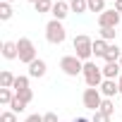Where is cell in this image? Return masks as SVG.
I'll use <instances>...</instances> for the list:
<instances>
[{"label": "cell", "mask_w": 122, "mask_h": 122, "mask_svg": "<svg viewBox=\"0 0 122 122\" xmlns=\"http://www.w3.org/2000/svg\"><path fill=\"white\" fill-rule=\"evenodd\" d=\"M115 10H117V12L122 15V0H115Z\"/></svg>", "instance_id": "obj_29"}, {"label": "cell", "mask_w": 122, "mask_h": 122, "mask_svg": "<svg viewBox=\"0 0 122 122\" xmlns=\"http://www.w3.org/2000/svg\"><path fill=\"white\" fill-rule=\"evenodd\" d=\"M5 3H12V0H5Z\"/></svg>", "instance_id": "obj_35"}, {"label": "cell", "mask_w": 122, "mask_h": 122, "mask_svg": "<svg viewBox=\"0 0 122 122\" xmlns=\"http://www.w3.org/2000/svg\"><path fill=\"white\" fill-rule=\"evenodd\" d=\"M120 67H122V57H120Z\"/></svg>", "instance_id": "obj_33"}, {"label": "cell", "mask_w": 122, "mask_h": 122, "mask_svg": "<svg viewBox=\"0 0 122 122\" xmlns=\"http://www.w3.org/2000/svg\"><path fill=\"white\" fill-rule=\"evenodd\" d=\"M74 55L81 60V62H89V57L93 55V41L86 34H79L74 38Z\"/></svg>", "instance_id": "obj_1"}, {"label": "cell", "mask_w": 122, "mask_h": 122, "mask_svg": "<svg viewBox=\"0 0 122 122\" xmlns=\"http://www.w3.org/2000/svg\"><path fill=\"white\" fill-rule=\"evenodd\" d=\"M98 24H101V29H115V26L120 24V12H117L115 7L101 12V15H98Z\"/></svg>", "instance_id": "obj_7"}, {"label": "cell", "mask_w": 122, "mask_h": 122, "mask_svg": "<svg viewBox=\"0 0 122 122\" xmlns=\"http://www.w3.org/2000/svg\"><path fill=\"white\" fill-rule=\"evenodd\" d=\"M101 112H105L108 117H112V112H115V103H112V98H103V103H101V108H98Z\"/></svg>", "instance_id": "obj_18"}, {"label": "cell", "mask_w": 122, "mask_h": 122, "mask_svg": "<svg viewBox=\"0 0 122 122\" xmlns=\"http://www.w3.org/2000/svg\"><path fill=\"white\" fill-rule=\"evenodd\" d=\"M53 19H57V22H62L67 15H70V3H65V0H57V3L53 5Z\"/></svg>", "instance_id": "obj_8"}, {"label": "cell", "mask_w": 122, "mask_h": 122, "mask_svg": "<svg viewBox=\"0 0 122 122\" xmlns=\"http://www.w3.org/2000/svg\"><path fill=\"white\" fill-rule=\"evenodd\" d=\"M120 57H122V50L117 48V43H112L110 48H108V53H105V62H120Z\"/></svg>", "instance_id": "obj_14"}, {"label": "cell", "mask_w": 122, "mask_h": 122, "mask_svg": "<svg viewBox=\"0 0 122 122\" xmlns=\"http://www.w3.org/2000/svg\"><path fill=\"white\" fill-rule=\"evenodd\" d=\"M70 10L77 12V15H84V12L89 10V3H86V0H72V3H70Z\"/></svg>", "instance_id": "obj_16"}, {"label": "cell", "mask_w": 122, "mask_h": 122, "mask_svg": "<svg viewBox=\"0 0 122 122\" xmlns=\"http://www.w3.org/2000/svg\"><path fill=\"white\" fill-rule=\"evenodd\" d=\"M60 70H62L67 77H77V74H84V62L77 55H65L60 60Z\"/></svg>", "instance_id": "obj_4"}, {"label": "cell", "mask_w": 122, "mask_h": 122, "mask_svg": "<svg viewBox=\"0 0 122 122\" xmlns=\"http://www.w3.org/2000/svg\"><path fill=\"white\" fill-rule=\"evenodd\" d=\"M122 67H120V62H105V67H103V77L105 79H120V72Z\"/></svg>", "instance_id": "obj_11"}, {"label": "cell", "mask_w": 122, "mask_h": 122, "mask_svg": "<svg viewBox=\"0 0 122 122\" xmlns=\"http://www.w3.org/2000/svg\"><path fill=\"white\" fill-rule=\"evenodd\" d=\"M74 122H91V120H89V117H77Z\"/></svg>", "instance_id": "obj_30"}, {"label": "cell", "mask_w": 122, "mask_h": 122, "mask_svg": "<svg viewBox=\"0 0 122 122\" xmlns=\"http://www.w3.org/2000/svg\"><path fill=\"white\" fill-rule=\"evenodd\" d=\"M0 122H17V112H12V110H5L3 115H0Z\"/></svg>", "instance_id": "obj_24"}, {"label": "cell", "mask_w": 122, "mask_h": 122, "mask_svg": "<svg viewBox=\"0 0 122 122\" xmlns=\"http://www.w3.org/2000/svg\"><path fill=\"white\" fill-rule=\"evenodd\" d=\"M10 110H12V112H24V110H26V103H24L22 98H17V96H15V101L10 103Z\"/></svg>", "instance_id": "obj_22"}, {"label": "cell", "mask_w": 122, "mask_h": 122, "mask_svg": "<svg viewBox=\"0 0 122 122\" xmlns=\"http://www.w3.org/2000/svg\"><path fill=\"white\" fill-rule=\"evenodd\" d=\"M117 84H120V93H122V74H120V79H117Z\"/></svg>", "instance_id": "obj_31"}, {"label": "cell", "mask_w": 122, "mask_h": 122, "mask_svg": "<svg viewBox=\"0 0 122 122\" xmlns=\"http://www.w3.org/2000/svg\"><path fill=\"white\" fill-rule=\"evenodd\" d=\"M46 70H48V67H46V62H43V60H38V57H36L34 62L29 65V77L38 79V77H43V74H46Z\"/></svg>", "instance_id": "obj_10"}, {"label": "cell", "mask_w": 122, "mask_h": 122, "mask_svg": "<svg viewBox=\"0 0 122 122\" xmlns=\"http://www.w3.org/2000/svg\"><path fill=\"white\" fill-rule=\"evenodd\" d=\"M3 57H5V60H15V57H19L17 43H12V41H5V43H3Z\"/></svg>", "instance_id": "obj_12"}, {"label": "cell", "mask_w": 122, "mask_h": 122, "mask_svg": "<svg viewBox=\"0 0 122 122\" xmlns=\"http://www.w3.org/2000/svg\"><path fill=\"white\" fill-rule=\"evenodd\" d=\"M103 79H105V77H103V70L96 67V62H84V81H86V86L101 89Z\"/></svg>", "instance_id": "obj_3"}, {"label": "cell", "mask_w": 122, "mask_h": 122, "mask_svg": "<svg viewBox=\"0 0 122 122\" xmlns=\"http://www.w3.org/2000/svg\"><path fill=\"white\" fill-rule=\"evenodd\" d=\"M108 48H110L108 41H103V38H96V41H93V55H96V57H105Z\"/></svg>", "instance_id": "obj_13"}, {"label": "cell", "mask_w": 122, "mask_h": 122, "mask_svg": "<svg viewBox=\"0 0 122 122\" xmlns=\"http://www.w3.org/2000/svg\"><path fill=\"white\" fill-rule=\"evenodd\" d=\"M10 17H12V7H10V3H0V19L7 22Z\"/></svg>", "instance_id": "obj_23"}, {"label": "cell", "mask_w": 122, "mask_h": 122, "mask_svg": "<svg viewBox=\"0 0 122 122\" xmlns=\"http://www.w3.org/2000/svg\"><path fill=\"white\" fill-rule=\"evenodd\" d=\"M65 3H72V0H65Z\"/></svg>", "instance_id": "obj_34"}, {"label": "cell", "mask_w": 122, "mask_h": 122, "mask_svg": "<svg viewBox=\"0 0 122 122\" xmlns=\"http://www.w3.org/2000/svg\"><path fill=\"white\" fill-rule=\"evenodd\" d=\"M101 38L103 41H112L115 38V29H101Z\"/></svg>", "instance_id": "obj_26"}, {"label": "cell", "mask_w": 122, "mask_h": 122, "mask_svg": "<svg viewBox=\"0 0 122 122\" xmlns=\"http://www.w3.org/2000/svg\"><path fill=\"white\" fill-rule=\"evenodd\" d=\"M29 3H34V5H36V3H38V0H29Z\"/></svg>", "instance_id": "obj_32"}, {"label": "cell", "mask_w": 122, "mask_h": 122, "mask_svg": "<svg viewBox=\"0 0 122 122\" xmlns=\"http://www.w3.org/2000/svg\"><path fill=\"white\" fill-rule=\"evenodd\" d=\"M86 3H89V10L91 12H105V0H86Z\"/></svg>", "instance_id": "obj_21"}, {"label": "cell", "mask_w": 122, "mask_h": 122, "mask_svg": "<svg viewBox=\"0 0 122 122\" xmlns=\"http://www.w3.org/2000/svg\"><path fill=\"white\" fill-rule=\"evenodd\" d=\"M53 5H55V3H50V0H38L34 7H36L38 15H43V12H53Z\"/></svg>", "instance_id": "obj_20"}, {"label": "cell", "mask_w": 122, "mask_h": 122, "mask_svg": "<svg viewBox=\"0 0 122 122\" xmlns=\"http://www.w3.org/2000/svg\"><path fill=\"white\" fill-rule=\"evenodd\" d=\"M15 101V91L12 89H0V103L3 105H10Z\"/></svg>", "instance_id": "obj_19"}, {"label": "cell", "mask_w": 122, "mask_h": 122, "mask_svg": "<svg viewBox=\"0 0 122 122\" xmlns=\"http://www.w3.org/2000/svg\"><path fill=\"white\" fill-rule=\"evenodd\" d=\"M46 38H48V43H53V46H60V43H62V41L67 38V31H65L62 22L50 19V22L46 24Z\"/></svg>", "instance_id": "obj_2"}, {"label": "cell", "mask_w": 122, "mask_h": 122, "mask_svg": "<svg viewBox=\"0 0 122 122\" xmlns=\"http://www.w3.org/2000/svg\"><path fill=\"white\" fill-rule=\"evenodd\" d=\"M81 101H84V105H86L89 110L96 112V110L101 108V103H103V93H101V89H91V86H89V89L84 91Z\"/></svg>", "instance_id": "obj_6"}, {"label": "cell", "mask_w": 122, "mask_h": 122, "mask_svg": "<svg viewBox=\"0 0 122 122\" xmlns=\"http://www.w3.org/2000/svg\"><path fill=\"white\" fill-rule=\"evenodd\" d=\"M91 122H110V117H108L105 112H101V110H96V112H93V117H91Z\"/></svg>", "instance_id": "obj_25"}, {"label": "cell", "mask_w": 122, "mask_h": 122, "mask_svg": "<svg viewBox=\"0 0 122 122\" xmlns=\"http://www.w3.org/2000/svg\"><path fill=\"white\" fill-rule=\"evenodd\" d=\"M15 79H17V77L5 70L3 74H0V89H12V86H15Z\"/></svg>", "instance_id": "obj_15"}, {"label": "cell", "mask_w": 122, "mask_h": 122, "mask_svg": "<svg viewBox=\"0 0 122 122\" xmlns=\"http://www.w3.org/2000/svg\"><path fill=\"white\" fill-rule=\"evenodd\" d=\"M17 50H19V62L31 65L36 60V46H34L31 38H19L17 41Z\"/></svg>", "instance_id": "obj_5"}, {"label": "cell", "mask_w": 122, "mask_h": 122, "mask_svg": "<svg viewBox=\"0 0 122 122\" xmlns=\"http://www.w3.org/2000/svg\"><path fill=\"white\" fill-rule=\"evenodd\" d=\"M43 122H60V120H57L55 112H46V115H43Z\"/></svg>", "instance_id": "obj_27"}, {"label": "cell", "mask_w": 122, "mask_h": 122, "mask_svg": "<svg viewBox=\"0 0 122 122\" xmlns=\"http://www.w3.org/2000/svg\"><path fill=\"white\" fill-rule=\"evenodd\" d=\"M101 93H103V98H112L115 93H120V84H117L115 79H103V84H101Z\"/></svg>", "instance_id": "obj_9"}, {"label": "cell", "mask_w": 122, "mask_h": 122, "mask_svg": "<svg viewBox=\"0 0 122 122\" xmlns=\"http://www.w3.org/2000/svg\"><path fill=\"white\" fill-rule=\"evenodd\" d=\"M26 89H29V77H17V79H15L12 91H15V93H19V91H26Z\"/></svg>", "instance_id": "obj_17"}, {"label": "cell", "mask_w": 122, "mask_h": 122, "mask_svg": "<svg viewBox=\"0 0 122 122\" xmlns=\"http://www.w3.org/2000/svg\"><path fill=\"white\" fill-rule=\"evenodd\" d=\"M26 122H43V115H29Z\"/></svg>", "instance_id": "obj_28"}]
</instances>
